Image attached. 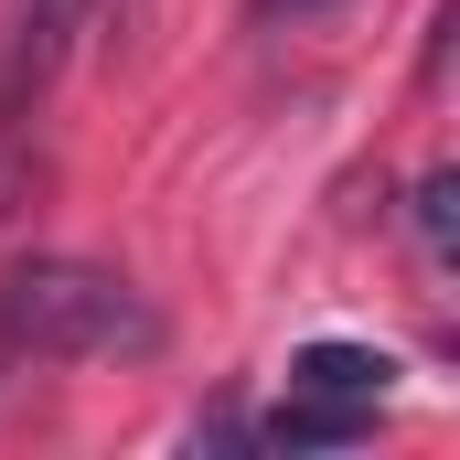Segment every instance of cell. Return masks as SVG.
<instances>
[{"label":"cell","instance_id":"cell-1","mask_svg":"<svg viewBox=\"0 0 460 460\" xmlns=\"http://www.w3.org/2000/svg\"><path fill=\"white\" fill-rule=\"evenodd\" d=\"M0 343L43 353V364H139L161 353V311L86 257H22L0 279Z\"/></svg>","mask_w":460,"mask_h":460},{"label":"cell","instance_id":"cell-2","mask_svg":"<svg viewBox=\"0 0 460 460\" xmlns=\"http://www.w3.org/2000/svg\"><path fill=\"white\" fill-rule=\"evenodd\" d=\"M86 11L97 0H11V32H0V118H32V97L65 75Z\"/></svg>","mask_w":460,"mask_h":460},{"label":"cell","instance_id":"cell-3","mask_svg":"<svg viewBox=\"0 0 460 460\" xmlns=\"http://www.w3.org/2000/svg\"><path fill=\"white\" fill-rule=\"evenodd\" d=\"M375 418H385V407H364V396H311V385H289L246 439H257V450H289V460H300V450H364Z\"/></svg>","mask_w":460,"mask_h":460},{"label":"cell","instance_id":"cell-4","mask_svg":"<svg viewBox=\"0 0 460 460\" xmlns=\"http://www.w3.org/2000/svg\"><path fill=\"white\" fill-rule=\"evenodd\" d=\"M289 385L385 407V385H396V353H375V343H300V353H289Z\"/></svg>","mask_w":460,"mask_h":460},{"label":"cell","instance_id":"cell-5","mask_svg":"<svg viewBox=\"0 0 460 460\" xmlns=\"http://www.w3.org/2000/svg\"><path fill=\"white\" fill-rule=\"evenodd\" d=\"M418 235H429L439 268L460 257V172H429V182H418Z\"/></svg>","mask_w":460,"mask_h":460},{"label":"cell","instance_id":"cell-6","mask_svg":"<svg viewBox=\"0 0 460 460\" xmlns=\"http://www.w3.org/2000/svg\"><path fill=\"white\" fill-rule=\"evenodd\" d=\"M32 182H43V161H32L22 139H0V226H11L22 204H32Z\"/></svg>","mask_w":460,"mask_h":460},{"label":"cell","instance_id":"cell-7","mask_svg":"<svg viewBox=\"0 0 460 460\" xmlns=\"http://www.w3.org/2000/svg\"><path fill=\"white\" fill-rule=\"evenodd\" d=\"M311 11H332V0H246V22H311Z\"/></svg>","mask_w":460,"mask_h":460}]
</instances>
